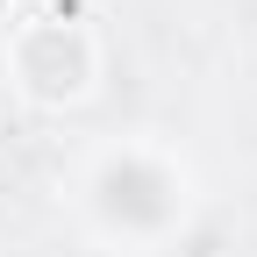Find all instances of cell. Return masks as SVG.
<instances>
[{"label":"cell","instance_id":"obj_3","mask_svg":"<svg viewBox=\"0 0 257 257\" xmlns=\"http://www.w3.org/2000/svg\"><path fill=\"white\" fill-rule=\"evenodd\" d=\"M22 8H29V0H0V29H8V22H15Z\"/></svg>","mask_w":257,"mask_h":257},{"label":"cell","instance_id":"obj_2","mask_svg":"<svg viewBox=\"0 0 257 257\" xmlns=\"http://www.w3.org/2000/svg\"><path fill=\"white\" fill-rule=\"evenodd\" d=\"M0 79L29 114H79L107 79V36L79 0H29L0 29Z\"/></svg>","mask_w":257,"mask_h":257},{"label":"cell","instance_id":"obj_1","mask_svg":"<svg viewBox=\"0 0 257 257\" xmlns=\"http://www.w3.org/2000/svg\"><path fill=\"white\" fill-rule=\"evenodd\" d=\"M72 214H79L93 250L157 257L200 214V172H193V157L172 136L128 128V136H107V143L86 150V165L72 179Z\"/></svg>","mask_w":257,"mask_h":257}]
</instances>
